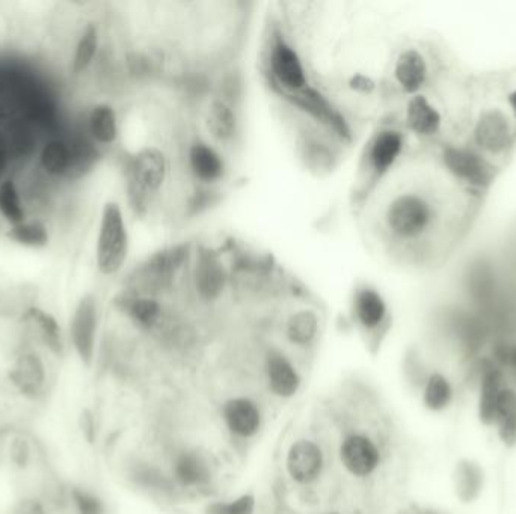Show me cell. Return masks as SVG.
<instances>
[{
    "mask_svg": "<svg viewBox=\"0 0 516 514\" xmlns=\"http://www.w3.org/2000/svg\"><path fill=\"white\" fill-rule=\"evenodd\" d=\"M188 165L192 175L204 184L218 183L227 171L221 153L203 141L194 142L189 147Z\"/></svg>",
    "mask_w": 516,
    "mask_h": 514,
    "instance_id": "ffe728a7",
    "label": "cell"
},
{
    "mask_svg": "<svg viewBox=\"0 0 516 514\" xmlns=\"http://www.w3.org/2000/svg\"><path fill=\"white\" fill-rule=\"evenodd\" d=\"M120 310L139 328L151 329L159 322L162 308L148 296H126L120 300Z\"/></svg>",
    "mask_w": 516,
    "mask_h": 514,
    "instance_id": "f546056e",
    "label": "cell"
},
{
    "mask_svg": "<svg viewBox=\"0 0 516 514\" xmlns=\"http://www.w3.org/2000/svg\"><path fill=\"white\" fill-rule=\"evenodd\" d=\"M438 209L426 193L411 190L391 199L385 210V225L394 239L415 242L437 225Z\"/></svg>",
    "mask_w": 516,
    "mask_h": 514,
    "instance_id": "3957f363",
    "label": "cell"
},
{
    "mask_svg": "<svg viewBox=\"0 0 516 514\" xmlns=\"http://www.w3.org/2000/svg\"><path fill=\"white\" fill-rule=\"evenodd\" d=\"M172 475L182 486L197 487L203 486L212 478V469L203 454L186 450L174 459Z\"/></svg>",
    "mask_w": 516,
    "mask_h": 514,
    "instance_id": "cb8c5ba5",
    "label": "cell"
},
{
    "mask_svg": "<svg viewBox=\"0 0 516 514\" xmlns=\"http://www.w3.org/2000/svg\"><path fill=\"white\" fill-rule=\"evenodd\" d=\"M483 486V471L477 463L462 460L456 468V493L462 501L470 502L480 495Z\"/></svg>",
    "mask_w": 516,
    "mask_h": 514,
    "instance_id": "d6a6232c",
    "label": "cell"
},
{
    "mask_svg": "<svg viewBox=\"0 0 516 514\" xmlns=\"http://www.w3.org/2000/svg\"><path fill=\"white\" fill-rule=\"evenodd\" d=\"M355 320L366 332H376L387 323L388 305L381 291L370 285H363L354 294L352 302Z\"/></svg>",
    "mask_w": 516,
    "mask_h": 514,
    "instance_id": "e0dca14e",
    "label": "cell"
},
{
    "mask_svg": "<svg viewBox=\"0 0 516 514\" xmlns=\"http://www.w3.org/2000/svg\"><path fill=\"white\" fill-rule=\"evenodd\" d=\"M130 251V234L123 207L115 199L103 204L97 225L96 260L97 272L105 278L118 275L126 266Z\"/></svg>",
    "mask_w": 516,
    "mask_h": 514,
    "instance_id": "7a4b0ae2",
    "label": "cell"
},
{
    "mask_svg": "<svg viewBox=\"0 0 516 514\" xmlns=\"http://www.w3.org/2000/svg\"><path fill=\"white\" fill-rule=\"evenodd\" d=\"M29 218L31 216H29L25 193H23L19 181L10 175L0 181V221L4 222L7 228H11L22 224Z\"/></svg>",
    "mask_w": 516,
    "mask_h": 514,
    "instance_id": "603a6c76",
    "label": "cell"
},
{
    "mask_svg": "<svg viewBox=\"0 0 516 514\" xmlns=\"http://www.w3.org/2000/svg\"><path fill=\"white\" fill-rule=\"evenodd\" d=\"M497 359L501 364L509 365L516 370V346H501L497 349Z\"/></svg>",
    "mask_w": 516,
    "mask_h": 514,
    "instance_id": "74e56055",
    "label": "cell"
},
{
    "mask_svg": "<svg viewBox=\"0 0 516 514\" xmlns=\"http://www.w3.org/2000/svg\"><path fill=\"white\" fill-rule=\"evenodd\" d=\"M272 77L284 91L295 94L308 85L307 71L299 53L287 41L278 40L272 46L269 56Z\"/></svg>",
    "mask_w": 516,
    "mask_h": 514,
    "instance_id": "9c48e42d",
    "label": "cell"
},
{
    "mask_svg": "<svg viewBox=\"0 0 516 514\" xmlns=\"http://www.w3.org/2000/svg\"><path fill=\"white\" fill-rule=\"evenodd\" d=\"M0 448H2V430H0Z\"/></svg>",
    "mask_w": 516,
    "mask_h": 514,
    "instance_id": "ab89813d",
    "label": "cell"
},
{
    "mask_svg": "<svg viewBox=\"0 0 516 514\" xmlns=\"http://www.w3.org/2000/svg\"><path fill=\"white\" fill-rule=\"evenodd\" d=\"M406 124L420 138H432L440 133L443 117L424 95L418 94L406 106Z\"/></svg>",
    "mask_w": 516,
    "mask_h": 514,
    "instance_id": "7402d4cb",
    "label": "cell"
},
{
    "mask_svg": "<svg viewBox=\"0 0 516 514\" xmlns=\"http://www.w3.org/2000/svg\"><path fill=\"white\" fill-rule=\"evenodd\" d=\"M5 237L20 248L40 251L46 249L52 240L49 225L41 218H29L16 227L7 228Z\"/></svg>",
    "mask_w": 516,
    "mask_h": 514,
    "instance_id": "d4e9b609",
    "label": "cell"
},
{
    "mask_svg": "<svg viewBox=\"0 0 516 514\" xmlns=\"http://www.w3.org/2000/svg\"><path fill=\"white\" fill-rule=\"evenodd\" d=\"M102 37L96 22H86L77 34L71 49L70 74L74 77L85 76L96 64L100 55Z\"/></svg>",
    "mask_w": 516,
    "mask_h": 514,
    "instance_id": "d6986e66",
    "label": "cell"
},
{
    "mask_svg": "<svg viewBox=\"0 0 516 514\" xmlns=\"http://www.w3.org/2000/svg\"><path fill=\"white\" fill-rule=\"evenodd\" d=\"M444 163L456 180L468 186L485 187L491 183V168L477 151L461 147L447 148Z\"/></svg>",
    "mask_w": 516,
    "mask_h": 514,
    "instance_id": "7c38bea8",
    "label": "cell"
},
{
    "mask_svg": "<svg viewBox=\"0 0 516 514\" xmlns=\"http://www.w3.org/2000/svg\"><path fill=\"white\" fill-rule=\"evenodd\" d=\"M168 175L165 154L156 147L142 148L129 165L130 190L139 196L159 192Z\"/></svg>",
    "mask_w": 516,
    "mask_h": 514,
    "instance_id": "8992f818",
    "label": "cell"
},
{
    "mask_svg": "<svg viewBox=\"0 0 516 514\" xmlns=\"http://www.w3.org/2000/svg\"><path fill=\"white\" fill-rule=\"evenodd\" d=\"M266 379L272 394L278 398L295 397L302 386V377L296 365L280 350H271L266 356Z\"/></svg>",
    "mask_w": 516,
    "mask_h": 514,
    "instance_id": "2e32d148",
    "label": "cell"
},
{
    "mask_svg": "<svg viewBox=\"0 0 516 514\" xmlns=\"http://www.w3.org/2000/svg\"><path fill=\"white\" fill-rule=\"evenodd\" d=\"M473 135L477 148L491 156H498L509 150L513 141L509 120L500 109L483 112L474 127Z\"/></svg>",
    "mask_w": 516,
    "mask_h": 514,
    "instance_id": "8fae6325",
    "label": "cell"
},
{
    "mask_svg": "<svg viewBox=\"0 0 516 514\" xmlns=\"http://www.w3.org/2000/svg\"><path fill=\"white\" fill-rule=\"evenodd\" d=\"M207 129L218 142H228L236 136L239 129L236 111L227 101L216 100L207 111Z\"/></svg>",
    "mask_w": 516,
    "mask_h": 514,
    "instance_id": "83f0119b",
    "label": "cell"
},
{
    "mask_svg": "<svg viewBox=\"0 0 516 514\" xmlns=\"http://www.w3.org/2000/svg\"><path fill=\"white\" fill-rule=\"evenodd\" d=\"M61 514H109L108 502L93 487L82 483L65 484Z\"/></svg>",
    "mask_w": 516,
    "mask_h": 514,
    "instance_id": "44dd1931",
    "label": "cell"
},
{
    "mask_svg": "<svg viewBox=\"0 0 516 514\" xmlns=\"http://www.w3.org/2000/svg\"><path fill=\"white\" fill-rule=\"evenodd\" d=\"M394 80L406 94H420L429 77V65L420 50L415 47L403 50L394 64Z\"/></svg>",
    "mask_w": 516,
    "mask_h": 514,
    "instance_id": "ac0fdd59",
    "label": "cell"
},
{
    "mask_svg": "<svg viewBox=\"0 0 516 514\" xmlns=\"http://www.w3.org/2000/svg\"><path fill=\"white\" fill-rule=\"evenodd\" d=\"M453 388L444 374L432 373L423 388V404L430 412H443L452 404Z\"/></svg>",
    "mask_w": 516,
    "mask_h": 514,
    "instance_id": "1f68e13d",
    "label": "cell"
},
{
    "mask_svg": "<svg viewBox=\"0 0 516 514\" xmlns=\"http://www.w3.org/2000/svg\"><path fill=\"white\" fill-rule=\"evenodd\" d=\"M225 281L224 269L216 258H201L195 272V285L204 299H216L224 291Z\"/></svg>",
    "mask_w": 516,
    "mask_h": 514,
    "instance_id": "4dcf8cb0",
    "label": "cell"
},
{
    "mask_svg": "<svg viewBox=\"0 0 516 514\" xmlns=\"http://www.w3.org/2000/svg\"><path fill=\"white\" fill-rule=\"evenodd\" d=\"M509 105L512 108L513 115L516 118V91H513L512 94L509 95Z\"/></svg>",
    "mask_w": 516,
    "mask_h": 514,
    "instance_id": "f35d334b",
    "label": "cell"
},
{
    "mask_svg": "<svg viewBox=\"0 0 516 514\" xmlns=\"http://www.w3.org/2000/svg\"><path fill=\"white\" fill-rule=\"evenodd\" d=\"M494 426L497 427L498 438L506 447L516 445V391L504 386L498 398Z\"/></svg>",
    "mask_w": 516,
    "mask_h": 514,
    "instance_id": "f1b7e54d",
    "label": "cell"
},
{
    "mask_svg": "<svg viewBox=\"0 0 516 514\" xmlns=\"http://www.w3.org/2000/svg\"><path fill=\"white\" fill-rule=\"evenodd\" d=\"M287 341L299 349H307L316 343L320 332V319L316 311L299 310L293 313L286 322Z\"/></svg>",
    "mask_w": 516,
    "mask_h": 514,
    "instance_id": "484cf974",
    "label": "cell"
},
{
    "mask_svg": "<svg viewBox=\"0 0 516 514\" xmlns=\"http://www.w3.org/2000/svg\"><path fill=\"white\" fill-rule=\"evenodd\" d=\"M52 508L37 492L23 493L16 499L10 514H52Z\"/></svg>",
    "mask_w": 516,
    "mask_h": 514,
    "instance_id": "e575fe53",
    "label": "cell"
},
{
    "mask_svg": "<svg viewBox=\"0 0 516 514\" xmlns=\"http://www.w3.org/2000/svg\"><path fill=\"white\" fill-rule=\"evenodd\" d=\"M340 460L348 474L367 478L378 471L382 462L378 444L366 433H351L340 445Z\"/></svg>",
    "mask_w": 516,
    "mask_h": 514,
    "instance_id": "ba28073f",
    "label": "cell"
},
{
    "mask_svg": "<svg viewBox=\"0 0 516 514\" xmlns=\"http://www.w3.org/2000/svg\"><path fill=\"white\" fill-rule=\"evenodd\" d=\"M53 362L46 353L22 341L5 368V391L26 406L46 403L55 383Z\"/></svg>",
    "mask_w": 516,
    "mask_h": 514,
    "instance_id": "6da1fadb",
    "label": "cell"
},
{
    "mask_svg": "<svg viewBox=\"0 0 516 514\" xmlns=\"http://www.w3.org/2000/svg\"><path fill=\"white\" fill-rule=\"evenodd\" d=\"M83 132L97 148H108L120 138V118L108 101L94 103L85 115Z\"/></svg>",
    "mask_w": 516,
    "mask_h": 514,
    "instance_id": "5bb4252c",
    "label": "cell"
},
{
    "mask_svg": "<svg viewBox=\"0 0 516 514\" xmlns=\"http://www.w3.org/2000/svg\"><path fill=\"white\" fill-rule=\"evenodd\" d=\"M503 374L498 368L491 367L483 373L480 383L479 414L480 423L483 426H494L495 412H497L498 398L503 391Z\"/></svg>",
    "mask_w": 516,
    "mask_h": 514,
    "instance_id": "4316f807",
    "label": "cell"
},
{
    "mask_svg": "<svg viewBox=\"0 0 516 514\" xmlns=\"http://www.w3.org/2000/svg\"><path fill=\"white\" fill-rule=\"evenodd\" d=\"M13 157H11L10 151H8L7 145H5L2 133H0V181L10 177L11 165H13Z\"/></svg>",
    "mask_w": 516,
    "mask_h": 514,
    "instance_id": "8d00e7d4",
    "label": "cell"
},
{
    "mask_svg": "<svg viewBox=\"0 0 516 514\" xmlns=\"http://www.w3.org/2000/svg\"><path fill=\"white\" fill-rule=\"evenodd\" d=\"M325 468V453L317 442L298 439L290 445L286 456V471L295 483L308 486L319 480Z\"/></svg>",
    "mask_w": 516,
    "mask_h": 514,
    "instance_id": "30bf717a",
    "label": "cell"
},
{
    "mask_svg": "<svg viewBox=\"0 0 516 514\" xmlns=\"http://www.w3.org/2000/svg\"><path fill=\"white\" fill-rule=\"evenodd\" d=\"M222 420L231 435L251 439L260 432L263 424L262 410L249 397H233L222 406Z\"/></svg>",
    "mask_w": 516,
    "mask_h": 514,
    "instance_id": "4fadbf2b",
    "label": "cell"
},
{
    "mask_svg": "<svg viewBox=\"0 0 516 514\" xmlns=\"http://www.w3.org/2000/svg\"><path fill=\"white\" fill-rule=\"evenodd\" d=\"M2 430L0 463H4L17 475H28L37 469L41 460V448L37 439L25 429Z\"/></svg>",
    "mask_w": 516,
    "mask_h": 514,
    "instance_id": "52a82bcc",
    "label": "cell"
},
{
    "mask_svg": "<svg viewBox=\"0 0 516 514\" xmlns=\"http://www.w3.org/2000/svg\"><path fill=\"white\" fill-rule=\"evenodd\" d=\"M100 311L99 297L94 293H85L74 303L67 323V338L70 353L76 356L83 367L91 368L97 359L99 349Z\"/></svg>",
    "mask_w": 516,
    "mask_h": 514,
    "instance_id": "277c9868",
    "label": "cell"
},
{
    "mask_svg": "<svg viewBox=\"0 0 516 514\" xmlns=\"http://www.w3.org/2000/svg\"><path fill=\"white\" fill-rule=\"evenodd\" d=\"M79 429L86 442L94 444L97 438V423L90 409L82 410V414L79 417Z\"/></svg>",
    "mask_w": 516,
    "mask_h": 514,
    "instance_id": "d590c367",
    "label": "cell"
},
{
    "mask_svg": "<svg viewBox=\"0 0 516 514\" xmlns=\"http://www.w3.org/2000/svg\"><path fill=\"white\" fill-rule=\"evenodd\" d=\"M403 148L405 136L400 130L382 129L373 136L367 147V165L375 177H382L396 165L402 156Z\"/></svg>",
    "mask_w": 516,
    "mask_h": 514,
    "instance_id": "9a60e30c",
    "label": "cell"
},
{
    "mask_svg": "<svg viewBox=\"0 0 516 514\" xmlns=\"http://www.w3.org/2000/svg\"><path fill=\"white\" fill-rule=\"evenodd\" d=\"M17 325L22 329L23 343L37 347L53 361L61 362L70 353L67 329L40 303L29 306Z\"/></svg>",
    "mask_w": 516,
    "mask_h": 514,
    "instance_id": "5b68a950",
    "label": "cell"
},
{
    "mask_svg": "<svg viewBox=\"0 0 516 514\" xmlns=\"http://www.w3.org/2000/svg\"><path fill=\"white\" fill-rule=\"evenodd\" d=\"M257 499L254 493H243L225 501L209 502L204 514H255Z\"/></svg>",
    "mask_w": 516,
    "mask_h": 514,
    "instance_id": "836d02e7",
    "label": "cell"
}]
</instances>
